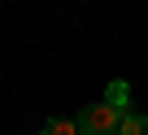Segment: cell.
Listing matches in <instances>:
<instances>
[{"label": "cell", "mask_w": 148, "mask_h": 135, "mask_svg": "<svg viewBox=\"0 0 148 135\" xmlns=\"http://www.w3.org/2000/svg\"><path fill=\"white\" fill-rule=\"evenodd\" d=\"M44 135H83V131H79V118H74V122L70 118H52L44 126Z\"/></svg>", "instance_id": "cell-4"}, {"label": "cell", "mask_w": 148, "mask_h": 135, "mask_svg": "<svg viewBox=\"0 0 148 135\" xmlns=\"http://www.w3.org/2000/svg\"><path fill=\"white\" fill-rule=\"evenodd\" d=\"M105 100H109L113 109H122V113H126V100H131V87H126L122 79H113V83L105 87Z\"/></svg>", "instance_id": "cell-2"}, {"label": "cell", "mask_w": 148, "mask_h": 135, "mask_svg": "<svg viewBox=\"0 0 148 135\" xmlns=\"http://www.w3.org/2000/svg\"><path fill=\"white\" fill-rule=\"evenodd\" d=\"M118 135H148V118H144V113H122Z\"/></svg>", "instance_id": "cell-3"}, {"label": "cell", "mask_w": 148, "mask_h": 135, "mask_svg": "<svg viewBox=\"0 0 148 135\" xmlns=\"http://www.w3.org/2000/svg\"><path fill=\"white\" fill-rule=\"evenodd\" d=\"M118 122H122V109H113L109 100L87 105V109L79 113V131H83V135H118Z\"/></svg>", "instance_id": "cell-1"}]
</instances>
